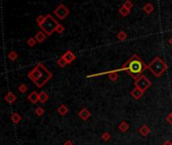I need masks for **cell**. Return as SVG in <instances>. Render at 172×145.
<instances>
[{
    "mask_svg": "<svg viewBox=\"0 0 172 145\" xmlns=\"http://www.w3.org/2000/svg\"><path fill=\"white\" fill-rule=\"evenodd\" d=\"M146 69H148V65H146L141 60L139 56L133 54L120 69V71H125L127 74L131 76L134 80H137L140 76L143 75Z\"/></svg>",
    "mask_w": 172,
    "mask_h": 145,
    "instance_id": "cell-1",
    "label": "cell"
},
{
    "mask_svg": "<svg viewBox=\"0 0 172 145\" xmlns=\"http://www.w3.org/2000/svg\"><path fill=\"white\" fill-rule=\"evenodd\" d=\"M27 77L36 85L38 88H42L52 78V73L46 69L42 64H37L33 70L28 73Z\"/></svg>",
    "mask_w": 172,
    "mask_h": 145,
    "instance_id": "cell-2",
    "label": "cell"
},
{
    "mask_svg": "<svg viewBox=\"0 0 172 145\" xmlns=\"http://www.w3.org/2000/svg\"><path fill=\"white\" fill-rule=\"evenodd\" d=\"M168 66L166 65V63L159 56H156L151 60L149 65H148V70L151 72L153 75L156 78H159L164 74L165 71L167 70Z\"/></svg>",
    "mask_w": 172,
    "mask_h": 145,
    "instance_id": "cell-3",
    "label": "cell"
},
{
    "mask_svg": "<svg viewBox=\"0 0 172 145\" xmlns=\"http://www.w3.org/2000/svg\"><path fill=\"white\" fill-rule=\"evenodd\" d=\"M58 24L59 23L54 19V16H52L50 14H47V15H45V20H44L41 25H39V27L46 35L50 36L54 32H56V29L58 26Z\"/></svg>",
    "mask_w": 172,
    "mask_h": 145,
    "instance_id": "cell-4",
    "label": "cell"
},
{
    "mask_svg": "<svg viewBox=\"0 0 172 145\" xmlns=\"http://www.w3.org/2000/svg\"><path fill=\"white\" fill-rule=\"evenodd\" d=\"M134 85H135L136 88H138V89H141L142 91L145 92L147 89H149L150 87H151L152 85V82L150 81L149 79H148L147 77H145L144 75L140 76L139 78H138L137 80H135V82H134Z\"/></svg>",
    "mask_w": 172,
    "mask_h": 145,
    "instance_id": "cell-5",
    "label": "cell"
},
{
    "mask_svg": "<svg viewBox=\"0 0 172 145\" xmlns=\"http://www.w3.org/2000/svg\"><path fill=\"white\" fill-rule=\"evenodd\" d=\"M54 14L58 19L63 20L69 14V9L65 5H63V4H59L56 9L54 10Z\"/></svg>",
    "mask_w": 172,
    "mask_h": 145,
    "instance_id": "cell-6",
    "label": "cell"
},
{
    "mask_svg": "<svg viewBox=\"0 0 172 145\" xmlns=\"http://www.w3.org/2000/svg\"><path fill=\"white\" fill-rule=\"evenodd\" d=\"M61 58H63V60L67 63V65H69L76 60V54H74L72 50H67V52H65V54L61 56Z\"/></svg>",
    "mask_w": 172,
    "mask_h": 145,
    "instance_id": "cell-7",
    "label": "cell"
},
{
    "mask_svg": "<svg viewBox=\"0 0 172 145\" xmlns=\"http://www.w3.org/2000/svg\"><path fill=\"white\" fill-rule=\"evenodd\" d=\"M78 117H80L83 121H87L91 117V112L87 108H83L82 110L78 112Z\"/></svg>",
    "mask_w": 172,
    "mask_h": 145,
    "instance_id": "cell-8",
    "label": "cell"
},
{
    "mask_svg": "<svg viewBox=\"0 0 172 145\" xmlns=\"http://www.w3.org/2000/svg\"><path fill=\"white\" fill-rule=\"evenodd\" d=\"M144 93H145V92L142 91L141 89L135 88V89H133L132 91H131V96H132L135 100H139V99H141L142 97H143Z\"/></svg>",
    "mask_w": 172,
    "mask_h": 145,
    "instance_id": "cell-9",
    "label": "cell"
},
{
    "mask_svg": "<svg viewBox=\"0 0 172 145\" xmlns=\"http://www.w3.org/2000/svg\"><path fill=\"white\" fill-rule=\"evenodd\" d=\"M27 99H28L29 102L32 103V104H36L38 101H39V94L36 93L35 91H33L29 94L28 97H27Z\"/></svg>",
    "mask_w": 172,
    "mask_h": 145,
    "instance_id": "cell-10",
    "label": "cell"
},
{
    "mask_svg": "<svg viewBox=\"0 0 172 145\" xmlns=\"http://www.w3.org/2000/svg\"><path fill=\"white\" fill-rule=\"evenodd\" d=\"M4 100H5L8 104H13V103L17 100V97L14 95L12 92H8V93L5 95V97H4Z\"/></svg>",
    "mask_w": 172,
    "mask_h": 145,
    "instance_id": "cell-11",
    "label": "cell"
},
{
    "mask_svg": "<svg viewBox=\"0 0 172 145\" xmlns=\"http://www.w3.org/2000/svg\"><path fill=\"white\" fill-rule=\"evenodd\" d=\"M34 37H35V39H36L37 43H43V41H45L46 34L42 30H40V31H38V32H36V34L34 35Z\"/></svg>",
    "mask_w": 172,
    "mask_h": 145,
    "instance_id": "cell-12",
    "label": "cell"
},
{
    "mask_svg": "<svg viewBox=\"0 0 172 145\" xmlns=\"http://www.w3.org/2000/svg\"><path fill=\"white\" fill-rule=\"evenodd\" d=\"M138 131H139V133L141 134L142 136H147L148 134L150 133V131H151V130H150V128L148 127L147 125H143V126H141V127L139 128V130H138Z\"/></svg>",
    "mask_w": 172,
    "mask_h": 145,
    "instance_id": "cell-13",
    "label": "cell"
},
{
    "mask_svg": "<svg viewBox=\"0 0 172 145\" xmlns=\"http://www.w3.org/2000/svg\"><path fill=\"white\" fill-rule=\"evenodd\" d=\"M57 113H58L61 116H65L69 113V108H67L65 105H61V106L57 108Z\"/></svg>",
    "mask_w": 172,
    "mask_h": 145,
    "instance_id": "cell-14",
    "label": "cell"
},
{
    "mask_svg": "<svg viewBox=\"0 0 172 145\" xmlns=\"http://www.w3.org/2000/svg\"><path fill=\"white\" fill-rule=\"evenodd\" d=\"M118 128H119V130H120L121 132H123V133H125V132L128 131V129H129V128H130V126H129V124L127 123L126 121H123V122H121V123L119 124Z\"/></svg>",
    "mask_w": 172,
    "mask_h": 145,
    "instance_id": "cell-15",
    "label": "cell"
},
{
    "mask_svg": "<svg viewBox=\"0 0 172 145\" xmlns=\"http://www.w3.org/2000/svg\"><path fill=\"white\" fill-rule=\"evenodd\" d=\"M143 11L147 14H151L152 12L154 11V6H153L151 3H146L145 5L143 6Z\"/></svg>",
    "mask_w": 172,
    "mask_h": 145,
    "instance_id": "cell-16",
    "label": "cell"
},
{
    "mask_svg": "<svg viewBox=\"0 0 172 145\" xmlns=\"http://www.w3.org/2000/svg\"><path fill=\"white\" fill-rule=\"evenodd\" d=\"M119 13H120V15L122 16V17H126V16H128L129 14H130V10L122 5L119 8Z\"/></svg>",
    "mask_w": 172,
    "mask_h": 145,
    "instance_id": "cell-17",
    "label": "cell"
},
{
    "mask_svg": "<svg viewBox=\"0 0 172 145\" xmlns=\"http://www.w3.org/2000/svg\"><path fill=\"white\" fill-rule=\"evenodd\" d=\"M48 100V95L44 91H40L39 93V102L40 103H45Z\"/></svg>",
    "mask_w": 172,
    "mask_h": 145,
    "instance_id": "cell-18",
    "label": "cell"
},
{
    "mask_svg": "<svg viewBox=\"0 0 172 145\" xmlns=\"http://www.w3.org/2000/svg\"><path fill=\"white\" fill-rule=\"evenodd\" d=\"M11 121L13 122L14 124H18L19 122L21 121V116L18 113H13V114L11 115Z\"/></svg>",
    "mask_w": 172,
    "mask_h": 145,
    "instance_id": "cell-19",
    "label": "cell"
},
{
    "mask_svg": "<svg viewBox=\"0 0 172 145\" xmlns=\"http://www.w3.org/2000/svg\"><path fill=\"white\" fill-rule=\"evenodd\" d=\"M127 33L125 32L124 30H121V31H119L118 32V34H117V38L119 39V41H124L125 39L127 38Z\"/></svg>",
    "mask_w": 172,
    "mask_h": 145,
    "instance_id": "cell-20",
    "label": "cell"
},
{
    "mask_svg": "<svg viewBox=\"0 0 172 145\" xmlns=\"http://www.w3.org/2000/svg\"><path fill=\"white\" fill-rule=\"evenodd\" d=\"M8 58H9L11 62H14V60H16L18 58V54L16 52H14V50H11V52L8 54Z\"/></svg>",
    "mask_w": 172,
    "mask_h": 145,
    "instance_id": "cell-21",
    "label": "cell"
},
{
    "mask_svg": "<svg viewBox=\"0 0 172 145\" xmlns=\"http://www.w3.org/2000/svg\"><path fill=\"white\" fill-rule=\"evenodd\" d=\"M123 6H125L126 8H128L129 10H131L133 8V6H134V4H133V2L131 1V0H126V1L124 2V3L122 4Z\"/></svg>",
    "mask_w": 172,
    "mask_h": 145,
    "instance_id": "cell-22",
    "label": "cell"
},
{
    "mask_svg": "<svg viewBox=\"0 0 172 145\" xmlns=\"http://www.w3.org/2000/svg\"><path fill=\"white\" fill-rule=\"evenodd\" d=\"M56 65H58L61 68H65V67L67 65V63L65 62V60H63V58H58V60H56Z\"/></svg>",
    "mask_w": 172,
    "mask_h": 145,
    "instance_id": "cell-23",
    "label": "cell"
},
{
    "mask_svg": "<svg viewBox=\"0 0 172 145\" xmlns=\"http://www.w3.org/2000/svg\"><path fill=\"white\" fill-rule=\"evenodd\" d=\"M36 39H35V37H30V38L27 39V45H28V47H32L35 45V43H36Z\"/></svg>",
    "mask_w": 172,
    "mask_h": 145,
    "instance_id": "cell-24",
    "label": "cell"
},
{
    "mask_svg": "<svg viewBox=\"0 0 172 145\" xmlns=\"http://www.w3.org/2000/svg\"><path fill=\"white\" fill-rule=\"evenodd\" d=\"M45 20V16H43V15H38L37 17H36V23H37V25L39 26V25H41L42 23H43V21Z\"/></svg>",
    "mask_w": 172,
    "mask_h": 145,
    "instance_id": "cell-25",
    "label": "cell"
},
{
    "mask_svg": "<svg viewBox=\"0 0 172 145\" xmlns=\"http://www.w3.org/2000/svg\"><path fill=\"white\" fill-rule=\"evenodd\" d=\"M18 91L20 92V93H22V94L26 93V92H27V86L25 85V84H21V85L18 87Z\"/></svg>",
    "mask_w": 172,
    "mask_h": 145,
    "instance_id": "cell-26",
    "label": "cell"
},
{
    "mask_svg": "<svg viewBox=\"0 0 172 145\" xmlns=\"http://www.w3.org/2000/svg\"><path fill=\"white\" fill-rule=\"evenodd\" d=\"M35 114L37 115V116H42V115L44 114V109L42 108V107H37L36 109H35Z\"/></svg>",
    "mask_w": 172,
    "mask_h": 145,
    "instance_id": "cell-27",
    "label": "cell"
},
{
    "mask_svg": "<svg viewBox=\"0 0 172 145\" xmlns=\"http://www.w3.org/2000/svg\"><path fill=\"white\" fill-rule=\"evenodd\" d=\"M102 139H103L104 141H109V140L111 139V134H110L109 132H105V133H103V135H102Z\"/></svg>",
    "mask_w": 172,
    "mask_h": 145,
    "instance_id": "cell-28",
    "label": "cell"
},
{
    "mask_svg": "<svg viewBox=\"0 0 172 145\" xmlns=\"http://www.w3.org/2000/svg\"><path fill=\"white\" fill-rule=\"evenodd\" d=\"M56 32L59 33V34H61V33H63V32H65V26H63V24L59 23V24H58V26H57V27H56Z\"/></svg>",
    "mask_w": 172,
    "mask_h": 145,
    "instance_id": "cell-29",
    "label": "cell"
},
{
    "mask_svg": "<svg viewBox=\"0 0 172 145\" xmlns=\"http://www.w3.org/2000/svg\"><path fill=\"white\" fill-rule=\"evenodd\" d=\"M166 120H167V122L169 123V125L172 126V112L168 115V116L166 117Z\"/></svg>",
    "mask_w": 172,
    "mask_h": 145,
    "instance_id": "cell-30",
    "label": "cell"
},
{
    "mask_svg": "<svg viewBox=\"0 0 172 145\" xmlns=\"http://www.w3.org/2000/svg\"><path fill=\"white\" fill-rule=\"evenodd\" d=\"M63 145H74V143H73V141H71V140H67V141H65Z\"/></svg>",
    "mask_w": 172,
    "mask_h": 145,
    "instance_id": "cell-31",
    "label": "cell"
},
{
    "mask_svg": "<svg viewBox=\"0 0 172 145\" xmlns=\"http://www.w3.org/2000/svg\"><path fill=\"white\" fill-rule=\"evenodd\" d=\"M162 145H172V142L169 141V140H167V141H165Z\"/></svg>",
    "mask_w": 172,
    "mask_h": 145,
    "instance_id": "cell-32",
    "label": "cell"
},
{
    "mask_svg": "<svg viewBox=\"0 0 172 145\" xmlns=\"http://www.w3.org/2000/svg\"><path fill=\"white\" fill-rule=\"evenodd\" d=\"M168 43H169V45H171V47H172V36L170 37V38H169V41H168Z\"/></svg>",
    "mask_w": 172,
    "mask_h": 145,
    "instance_id": "cell-33",
    "label": "cell"
}]
</instances>
